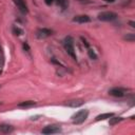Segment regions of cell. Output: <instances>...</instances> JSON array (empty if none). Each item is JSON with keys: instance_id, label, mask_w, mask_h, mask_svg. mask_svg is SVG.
Segmentation results:
<instances>
[{"instance_id": "obj_1", "label": "cell", "mask_w": 135, "mask_h": 135, "mask_svg": "<svg viewBox=\"0 0 135 135\" xmlns=\"http://www.w3.org/2000/svg\"><path fill=\"white\" fill-rule=\"evenodd\" d=\"M63 46H64L66 53L74 60H76L77 57H76V53H75V49H74V40H73V38L71 36H68V37L64 38V40H63Z\"/></svg>"}, {"instance_id": "obj_2", "label": "cell", "mask_w": 135, "mask_h": 135, "mask_svg": "<svg viewBox=\"0 0 135 135\" xmlns=\"http://www.w3.org/2000/svg\"><path fill=\"white\" fill-rule=\"evenodd\" d=\"M88 115H89V111L88 110H80V111H78L76 114H74L72 116L73 123H76V124L82 123L88 118Z\"/></svg>"}, {"instance_id": "obj_3", "label": "cell", "mask_w": 135, "mask_h": 135, "mask_svg": "<svg viewBox=\"0 0 135 135\" xmlns=\"http://www.w3.org/2000/svg\"><path fill=\"white\" fill-rule=\"evenodd\" d=\"M117 18V15L114 12H101L100 14H98V19L101 21H113Z\"/></svg>"}, {"instance_id": "obj_4", "label": "cell", "mask_w": 135, "mask_h": 135, "mask_svg": "<svg viewBox=\"0 0 135 135\" xmlns=\"http://www.w3.org/2000/svg\"><path fill=\"white\" fill-rule=\"evenodd\" d=\"M43 134H56L61 132V128L59 126H46L41 131Z\"/></svg>"}, {"instance_id": "obj_5", "label": "cell", "mask_w": 135, "mask_h": 135, "mask_svg": "<svg viewBox=\"0 0 135 135\" xmlns=\"http://www.w3.org/2000/svg\"><path fill=\"white\" fill-rule=\"evenodd\" d=\"M52 34H53V31H52V30H49V28H39V30L36 32V36H37V38H39V39L47 38V37H50Z\"/></svg>"}, {"instance_id": "obj_6", "label": "cell", "mask_w": 135, "mask_h": 135, "mask_svg": "<svg viewBox=\"0 0 135 135\" xmlns=\"http://www.w3.org/2000/svg\"><path fill=\"white\" fill-rule=\"evenodd\" d=\"M109 94L114 97H123L126 95V90L121 88H113L109 90Z\"/></svg>"}, {"instance_id": "obj_7", "label": "cell", "mask_w": 135, "mask_h": 135, "mask_svg": "<svg viewBox=\"0 0 135 135\" xmlns=\"http://www.w3.org/2000/svg\"><path fill=\"white\" fill-rule=\"evenodd\" d=\"M73 21L77 22V23H88L91 21V19L86 15H78V16H75L73 18Z\"/></svg>"}, {"instance_id": "obj_8", "label": "cell", "mask_w": 135, "mask_h": 135, "mask_svg": "<svg viewBox=\"0 0 135 135\" xmlns=\"http://www.w3.org/2000/svg\"><path fill=\"white\" fill-rule=\"evenodd\" d=\"M83 102L84 101L82 99H72V100H69L65 103V105H69V107H72V108H78V107L82 105Z\"/></svg>"}, {"instance_id": "obj_9", "label": "cell", "mask_w": 135, "mask_h": 135, "mask_svg": "<svg viewBox=\"0 0 135 135\" xmlns=\"http://www.w3.org/2000/svg\"><path fill=\"white\" fill-rule=\"evenodd\" d=\"M14 2H15V4L18 6V8H19L23 14L27 13V6H26V4H25V2H24L23 0H14Z\"/></svg>"}, {"instance_id": "obj_10", "label": "cell", "mask_w": 135, "mask_h": 135, "mask_svg": "<svg viewBox=\"0 0 135 135\" xmlns=\"http://www.w3.org/2000/svg\"><path fill=\"white\" fill-rule=\"evenodd\" d=\"M14 131V128L9 124H5V123H2L0 124V133L2 134H8V133H12Z\"/></svg>"}, {"instance_id": "obj_11", "label": "cell", "mask_w": 135, "mask_h": 135, "mask_svg": "<svg viewBox=\"0 0 135 135\" xmlns=\"http://www.w3.org/2000/svg\"><path fill=\"white\" fill-rule=\"evenodd\" d=\"M35 104H36L35 101H33V100H26V101H22V102L18 103V107H19V108H23V109H25V108L34 107Z\"/></svg>"}, {"instance_id": "obj_12", "label": "cell", "mask_w": 135, "mask_h": 135, "mask_svg": "<svg viewBox=\"0 0 135 135\" xmlns=\"http://www.w3.org/2000/svg\"><path fill=\"white\" fill-rule=\"evenodd\" d=\"M113 115H114L113 113H103V114H100V115L96 116L95 120H96V121H99V120H104V119H108V118L112 117Z\"/></svg>"}, {"instance_id": "obj_13", "label": "cell", "mask_w": 135, "mask_h": 135, "mask_svg": "<svg viewBox=\"0 0 135 135\" xmlns=\"http://www.w3.org/2000/svg\"><path fill=\"white\" fill-rule=\"evenodd\" d=\"M122 119H123L122 117H114V115H113L112 117H110V121H109V123H110V126H115L116 123L120 122Z\"/></svg>"}, {"instance_id": "obj_14", "label": "cell", "mask_w": 135, "mask_h": 135, "mask_svg": "<svg viewBox=\"0 0 135 135\" xmlns=\"http://www.w3.org/2000/svg\"><path fill=\"white\" fill-rule=\"evenodd\" d=\"M88 55H89V57L91 58V59H97V55L95 54V52L93 51V50H91V49H89L88 50Z\"/></svg>"}, {"instance_id": "obj_15", "label": "cell", "mask_w": 135, "mask_h": 135, "mask_svg": "<svg viewBox=\"0 0 135 135\" xmlns=\"http://www.w3.org/2000/svg\"><path fill=\"white\" fill-rule=\"evenodd\" d=\"M58 4H60V5H61V7L64 9V8L68 6V4H69V3H68V1H66V0H58Z\"/></svg>"}, {"instance_id": "obj_16", "label": "cell", "mask_w": 135, "mask_h": 135, "mask_svg": "<svg viewBox=\"0 0 135 135\" xmlns=\"http://www.w3.org/2000/svg\"><path fill=\"white\" fill-rule=\"evenodd\" d=\"M124 39L126 40H129V41H134V39H135V36H134V34H129V35H127V36H124Z\"/></svg>"}, {"instance_id": "obj_17", "label": "cell", "mask_w": 135, "mask_h": 135, "mask_svg": "<svg viewBox=\"0 0 135 135\" xmlns=\"http://www.w3.org/2000/svg\"><path fill=\"white\" fill-rule=\"evenodd\" d=\"M13 30H14V33H16V35H21L22 34V31L20 28H18V27H14Z\"/></svg>"}, {"instance_id": "obj_18", "label": "cell", "mask_w": 135, "mask_h": 135, "mask_svg": "<svg viewBox=\"0 0 135 135\" xmlns=\"http://www.w3.org/2000/svg\"><path fill=\"white\" fill-rule=\"evenodd\" d=\"M3 64V54H2V51L0 49V66Z\"/></svg>"}, {"instance_id": "obj_19", "label": "cell", "mask_w": 135, "mask_h": 135, "mask_svg": "<svg viewBox=\"0 0 135 135\" xmlns=\"http://www.w3.org/2000/svg\"><path fill=\"white\" fill-rule=\"evenodd\" d=\"M81 40L83 41V44H84V45H85L86 47H89V44H88V42H86V40H85V39H83L82 37H81Z\"/></svg>"}, {"instance_id": "obj_20", "label": "cell", "mask_w": 135, "mask_h": 135, "mask_svg": "<svg viewBox=\"0 0 135 135\" xmlns=\"http://www.w3.org/2000/svg\"><path fill=\"white\" fill-rule=\"evenodd\" d=\"M44 2L47 4V5H51L53 3V0H44Z\"/></svg>"}, {"instance_id": "obj_21", "label": "cell", "mask_w": 135, "mask_h": 135, "mask_svg": "<svg viewBox=\"0 0 135 135\" xmlns=\"http://www.w3.org/2000/svg\"><path fill=\"white\" fill-rule=\"evenodd\" d=\"M130 24H131V26H132V27H134V26H135V25H134V22H133V21H130Z\"/></svg>"}, {"instance_id": "obj_22", "label": "cell", "mask_w": 135, "mask_h": 135, "mask_svg": "<svg viewBox=\"0 0 135 135\" xmlns=\"http://www.w3.org/2000/svg\"><path fill=\"white\" fill-rule=\"evenodd\" d=\"M105 2H114V0H104Z\"/></svg>"}]
</instances>
